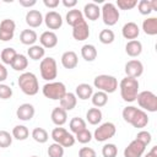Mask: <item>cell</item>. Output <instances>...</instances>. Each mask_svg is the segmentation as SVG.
<instances>
[{
    "label": "cell",
    "instance_id": "cell-7",
    "mask_svg": "<svg viewBox=\"0 0 157 157\" xmlns=\"http://www.w3.org/2000/svg\"><path fill=\"white\" fill-rule=\"evenodd\" d=\"M137 103L139 105L151 113L157 112V96L151 91H142L137 93Z\"/></svg>",
    "mask_w": 157,
    "mask_h": 157
},
{
    "label": "cell",
    "instance_id": "cell-2",
    "mask_svg": "<svg viewBox=\"0 0 157 157\" xmlns=\"http://www.w3.org/2000/svg\"><path fill=\"white\" fill-rule=\"evenodd\" d=\"M139 86L140 85H139L137 78L125 76L119 83L121 98L125 102H129V103L136 101V97H137V93H139Z\"/></svg>",
    "mask_w": 157,
    "mask_h": 157
},
{
    "label": "cell",
    "instance_id": "cell-47",
    "mask_svg": "<svg viewBox=\"0 0 157 157\" xmlns=\"http://www.w3.org/2000/svg\"><path fill=\"white\" fill-rule=\"evenodd\" d=\"M78 157H97V155L91 147H81L78 151Z\"/></svg>",
    "mask_w": 157,
    "mask_h": 157
},
{
    "label": "cell",
    "instance_id": "cell-38",
    "mask_svg": "<svg viewBox=\"0 0 157 157\" xmlns=\"http://www.w3.org/2000/svg\"><path fill=\"white\" fill-rule=\"evenodd\" d=\"M98 38H99V42L101 43H103V44H110L115 39V34H114V32L112 29H108L107 28V29H102L99 32Z\"/></svg>",
    "mask_w": 157,
    "mask_h": 157
},
{
    "label": "cell",
    "instance_id": "cell-53",
    "mask_svg": "<svg viewBox=\"0 0 157 157\" xmlns=\"http://www.w3.org/2000/svg\"><path fill=\"white\" fill-rule=\"evenodd\" d=\"M150 5H151V9H152V11H153V10H157V1H156V0H152V1H150Z\"/></svg>",
    "mask_w": 157,
    "mask_h": 157
},
{
    "label": "cell",
    "instance_id": "cell-13",
    "mask_svg": "<svg viewBox=\"0 0 157 157\" xmlns=\"http://www.w3.org/2000/svg\"><path fill=\"white\" fill-rule=\"evenodd\" d=\"M145 148L146 146L135 139L124 148V157H142Z\"/></svg>",
    "mask_w": 157,
    "mask_h": 157
},
{
    "label": "cell",
    "instance_id": "cell-44",
    "mask_svg": "<svg viewBox=\"0 0 157 157\" xmlns=\"http://www.w3.org/2000/svg\"><path fill=\"white\" fill-rule=\"evenodd\" d=\"M136 140L140 141L141 144H144L145 146H147V145L151 142L152 136H151V134H150L148 131H146V130H141V131L137 132V135H136Z\"/></svg>",
    "mask_w": 157,
    "mask_h": 157
},
{
    "label": "cell",
    "instance_id": "cell-11",
    "mask_svg": "<svg viewBox=\"0 0 157 157\" xmlns=\"http://www.w3.org/2000/svg\"><path fill=\"white\" fill-rule=\"evenodd\" d=\"M16 23L11 18H5L0 22V40L7 42L13 38Z\"/></svg>",
    "mask_w": 157,
    "mask_h": 157
},
{
    "label": "cell",
    "instance_id": "cell-54",
    "mask_svg": "<svg viewBox=\"0 0 157 157\" xmlns=\"http://www.w3.org/2000/svg\"><path fill=\"white\" fill-rule=\"evenodd\" d=\"M29 157H38V156H36V155H33V156H29Z\"/></svg>",
    "mask_w": 157,
    "mask_h": 157
},
{
    "label": "cell",
    "instance_id": "cell-50",
    "mask_svg": "<svg viewBox=\"0 0 157 157\" xmlns=\"http://www.w3.org/2000/svg\"><path fill=\"white\" fill-rule=\"evenodd\" d=\"M6 78H7V70H6V67L4 66V64L0 63V82L5 81Z\"/></svg>",
    "mask_w": 157,
    "mask_h": 157
},
{
    "label": "cell",
    "instance_id": "cell-4",
    "mask_svg": "<svg viewBox=\"0 0 157 157\" xmlns=\"http://www.w3.org/2000/svg\"><path fill=\"white\" fill-rule=\"evenodd\" d=\"M39 71H40L42 78H44L45 81L52 82L54 78H56V75H58V66H56L55 59L52 58V56L43 58V59L40 60V64H39Z\"/></svg>",
    "mask_w": 157,
    "mask_h": 157
},
{
    "label": "cell",
    "instance_id": "cell-5",
    "mask_svg": "<svg viewBox=\"0 0 157 157\" xmlns=\"http://www.w3.org/2000/svg\"><path fill=\"white\" fill-rule=\"evenodd\" d=\"M93 85L96 88H98L102 92L113 93L118 88V80L112 75H98L93 80Z\"/></svg>",
    "mask_w": 157,
    "mask_h": 157
},
{
    "label": "cell",
    "instance_id": "cell-41",
    "mask_svg": "<svg viewBox=\"0 0 157 157\" xmlns=\"http://www.w3.org/2000/svg\"><path fill=\"white\" fill-rule=\"evenodd\" d=\"M76 136H75V140H77L80 144H87V142H90L91 140H92V134H91V131L88 130V129H85V130H82V131H78L77 134H75Z\"/></svg>",
    "mask_w": 157,
    "mask_h": 157
},
{
    "label": "cell",
    "instance_id": "cell-21",
    "mask_svg": "<svg viewBox=\"0 0 157 157\" xmlns=\"http://www.w3.org/2000/svg\"><path fill=\"white\" fill-rule=\"evenodd\" d=\"M82 15H85V17L88 18V20H91V21H96V20H98L99 16H101V9H99V6H98L97 4H94V2H88V4L85 5V7H83V13H82Z\"/></svg>",
    "mask_w": 157,
    "mask_h": 157
},
{
    "label": "cell",
    "instance_id": "cell-9",
    "mask_svg": "<svg viewBox=\"0 0 157 157\" xmlns=\"http://www.w3.org/2000/svg\"><path fill=\"white\" fill-rule=\"evenodd\" d=\"M102 12V18L104 25L107 26H114L118 20H119V10L117 9V6L113 2H105L103 5V7L101 9Z\"/></svg>",
    "mask_w": 157,
    "mask_h": 157
},
{
    "label": "cell",
    "instance_id": "cell-43",
    "mask_svg": "<svg viewBox=\"0 0 157 157\" xmlns=\"http://www.w3.org/2000/svg\"><path fill=\"white\" fill-rule=\"evenodd\" d=\"M137 5V0H117V9L120 10H131Z\"/></svg>",
    "mask_w": 157,
    "mask_h": 157
},
{
    "label": "cell",
    "instance_id": "cell-30",
    "mask_svg": "<svg viewBox=\"0 0 157 157\" xmlns=\"http://www.w3.org/2000/svg\"><path fill=\"white\" fill-rule=\"evenodd\" d=\"M66 22H67V25L69 26H71V27H74L75 25H77L81 20H83V15H82V12L80 11V10H77V9H72V10H69V12L66 13Z\"/></svg>",
    "mask_w": 157,
    "mask_h": 157
},
{
    "label": "cell",
    "instance_id": "cell-3",
    "mask_svg": "<svg viewBox=\"0 0 157 157\" xmlns=\"http://www.w3.org/2000/svg\"><path fill=\"white\" fill-rule=\"evenodd\" d=\"M18 87L21 91L27 96H34L39 91V83L38 78L33 72H23L20 75L17 80Z\"/></svg>",
    "mask_w": 157,
    "mask_h": 157
},
{
    "label": "cell",
    "instance_id": "cell-33",
    "mask_svg": "<svg viewBox=\"0 0 157 157\" xmlns=\"http://www.w3.org/2000/svg\"><path fill=\"white\" fill-rule=\"evenodd\" d=\"M91 99H92V104L96 108H101V107H104L107 104V102H108V94L105 92L97 91L96 93L92 94Z\"/></svg>",
    "mask_w": 157,
    "mask_h": 157
},
{
    "label": "cell",
    "instance_id": "cell-42",
    "mask_svg": "<svg viewBox=\"0 0 157 157\" xmlns=\"http://www.w3.org/2000/svg\"><path fill=\"white\" fill-rule=\"evenodd\" d=\"M118 153V148L114 144H105L102 147V155L103 157H115Z\"/></svg>",
    "mask_w": 157,
    "mask_h": 157
},
{
    "label": "cell",
    "instance_id": "cell-36",
    "mask_svg": "<svg viewBox=\"0 0 157 157\" xmlns=\"http://www.w3.org/2000/svg\"><path fill=\"white\" fill-rule=\"evenodd\" d=\"M29 136V131L27 129V126L25 125H16L12 129V137H15L16 140L23 141Z\"/></svg>",
    "mask_w": 157,
    "mask_h": 157
},
{
    "label": "cell",
    "instance_id": "cell-8",
    "mask_svg": "<svg viewBox=\"0 0 157 157\" xmlns=\"http://www.w3.org/2000/svg\"><path fill=\"white\" fill-rule=\"evenodd\" d=\"M52 139L54 140V142L61 145L63 147H71L76 141L75 136L61 126L54 128L52 130Z\"/></svg>",
    "mask_w": 157,
    "mask_h": 157
},
{
    "label": "cell",
    "instance_id": "cell-23",
    "mask_svg": "<svg viewBox=\"0 0 157 157\" xmlns=\"http://www.w3.org/2000/svg\"><path fill=\"white\" fill-rule=\"evenodd\" d=\"M50 118H52V121L56 125V126H61L66 123L67 120V112L64 110L61 107H56L52 110V114H50Z\"/></svg>",
    "mask_w": 157,
    "mask_h": 157
},
{
    "label": "cell",
    "instance_id": "cell-17",
    "mask_svg": "<svg viewBox=\"0 0 157 157\" xmlns=\"http://www.w3.org/2000/svg\"><path fill=\"white\" fill-rule=\"evenodd\" d=\"M121 34L125 39H130V40H134L139 37L140 34V28L139 26L135 23V22H128L123 26L121 28Z\"/></svg>",
    "mask_w": 157,
    "mask_h": 157
},
{
    "label": "cell",
    "instance_id": "cell-18",
    "mask_svg": "<svg viewBox=\"0 0 157 157\" xmlns=\"http://www.w3.org/2000/svg\"><path fill=\"white\" fill-rule=\"evenodd\" d=\"M40 45L43 48H54L58 44V36L53 31H45L39 37Z\"/></svg>",
    "mask_w": 157,
    "mask_h": 157
},
{
    "label": "cell",
    "instance_id": "cell-19",
    "mask_svg": "<svg viewBox=\"0 0 157 157\" xmlns=\"http://www.w3.org/2000/svg\"><path fill=\"white\" fill-rule=\"evenodd\" d=\"M43 22V16L40 13V11L38 10H29L26 13V23L32 27V28H37L42 25Z\"/></svg>",
    "mask_w": 157,
    "mask_h": 157
},
{
    "label": "cell",
    "instance_id": "cell-32",
    "mask_svg": "<svg viewBox=\"0 0 157 157\" xmlns=\"http://www.w3.org/2000/svg\"><path fill=\"white\" fill-rule=\"evenodd\" d=\"M27 54L28 56L32 59V60H39V59H43L44 54H45V49L42 47V45H38V44H33L28 48L27 50Z\"/></svg>",
    "mask_w": 157,
    "mask_h": 157
},
{
    "label": "cell",
    "instance_id": "cell-49",
    "mask_svg": "<svg viewBox=\"0 0 157 157\" xmlns=\"http://www.w3.org/2000/svg\"><path fill=\"white\" fill-rule=\"evenodd\" d=\"M43 4L49 9H55L59 5V0H43Z\"/></svg>",
    "mask_w": 157,
    "mask_h": 157
},
{
    "label": "cell",
    "instance_id": "cell-27",
    "mask_svg": "<svg viewBox=\"0 0 157 157\" xmlns=\"http://www.w3.org/2000/svg\"><path fill=\"white\" fill-rule=\"evenodd\" d=\"M142 29L148 36H156L157 34V18L156 17H148V18L144 20Z\"/></svg>",
    "mask_w": 157,
    "mask_h": 157
},
{
    "label": "cell",
    "instance_id": "cell-31",
    "mask_svg": "<svg viewBox=\"0 0 157 157\" xmlns=\"http://www.w3.org/2000/svg\"><path fill=\"white\" fill-rule=\"evenodd\" d=\"M86 119L91 125H97L102 120V112L99 108H90L86 113Z\"/></svg>",
    "mask_w": 157,
    "mask_h": 157
},
{
    "label": "cell",
    "instance_id": "cell-16",
    "mask_svg": "<svg viewBox=\"0 0 157 157\" xmlns=\"http://www.w3.org/2000/svg\"><path fill=\"white\" fill-rule=\"evenodd\" d=\"M34 113H36V109L31 104V103H23L21 104L17 110H16V115L20 120H23V121H28L31 120L33 117H34Z\"/></svg>",
    "mask_w": 157,
    "mask_h": 157
},
{
    "label": "cell",
    "instance_id": "cell-1",
    "mask_svg": "<svg viewBox=\"0 0 157 157\" xmlns=\"http://www.w3.org/2000/svg\"><path fill=\"white\" fill-rule=\"evenodd\" d=\"M123 118L126 123L131 124L134 128L142 129L148 124V117L145 110L136 108L134 105H128L123 109Z\"/></svg>",
    "mask_w": 157,
    "mask_h": 157
},
{
    "label": "cell",
    "instance_id": "cell-37",
    "mask_svg": "<svg viewBox=\"0 0 157 157\" xmlns=\"http://www.w3.org/2000/svg\"><path fill=\"white\" fill-rule=\"evenodd\" d=\"M16 55H17L16 50H15L13 48H11V47H7V48L2 49V52H1V54H0V58H1V61H2L4 64L11 65V63H12V60L15 59Z\"/></svg>",
    "mask_w": 157,
    "mask_h": 157
},
{
    "label": "cell",
    "instance_id": "cell-20",
    "mask_svg": "<svg viewBox=\"0 0 157 157\" xmlns=\"http://www.w3.org/2000/svg\"><path fill=\"white\" fill-rule=\"evenodd\" d=\"M61 64L65 69H75L78 64L77 54L72 50H67L61 55Z\"/></svg>",
    "mask_w": 157,
    "mask_h": 157
},
{
    "label": "cell",
    "instance_id": "cell-22",
    "mask_svg": "<svg viewBox=\"0 0 157 157\" xmlns=\"http://www.w3.org/2000/svg\"><path fill=\"white\" fill-rule=\"evenodd\" d=\"M60 103V107L64 109V110H72L75 107H76V103H77V97L75 93L72 92H66L64 94V97L59 101Z\"/></svg>",
    "mask_w": 157,
    "mask_h": 157
},
{
    "label": "cell",
    "instance_id": "cell-26",
    "mask_svg": "<svg viewBox=\"0 0 157 157\" xmlns=\"http://www.w3.org/2000/svg\"><path fill=\"white\" fill-rule=\"evenodd\" d=\"M38 39V36L36 33V31L33 29H23L20 34V40L22 44L25 45H33L36 43V40Z\"/></svg>",
    "mask_w": 157,
    "mask_h": 157
},
{
    "label": "cell",
    "instance_id": "cell-48",
    "mask_svg": "<svg viewBox=\"0 0 157 157\" xmlns=\"http://www.w3.org/2000/svg\"><path fill=\"white\" fill-rule=\"evenodd\" d=\"M18 2L23 7H32V6H34L37 4L36 0H18Z\"/></svg>",
    "mask_w": 157,
    "mask_h": 157
},
{
    "label": "cell",
    "instance_id": "cell-14",
    "mask_svg": "<svg viewBox=\"0 0 157 157\" xmlns=\"http://www.w3.org/2000/svg\"><path fill=\"white\" fill-rule=\"evenodd\" d=\"M72 37L76 40H86L90 37V27L86 20H81L77 25L72 27Z\"/></svg>",
    "mask_w": 157,
    "mask_h": 157
},
{
    "label": "cell",
    "instance_id": "cell-29",
    "mask_svg": "<svg viewBox=\"0 0 157 157\" xmlns=\"http://www.w3.org/2000/svg\"><path fill=\"white\" fill-rule=\"evenodd\" d=\"M81 55L86 61H93L97 58V49L93 44H85L81 48Z\"/></svg>",
    "mask_w": 157,
    "mask_h": 157
},
{
    "label": "cell",
    "instance_id": "cell-10",
    "mask_svg": "<svg viewBox=\"0 0 157 157\" xmlns=\"http://www.w3.org/2000/svg\"><path fill=\"white\" fill-rule=\"evenodd\" d=\"M117 132V128L113 123L110 121H107V123H103L102 125H99L96 130H94V134H93V137L96 139V141L98 142H103V141H107L109 139H112Z\"/></svg>",
    "mask_w": 157,
    "mask_h": 157
},
{
    "label": "cell",
    "instance_id": "cell-25",
    "mask_svg": "<svg viewBox=\"0 0 157 157\" xmlns=\"http://www.w3.org/2000/svg\"><path fill=\"white\" fill-rule=\"evenodd\" d=\"M75 94H76V97H78L80 99L86 101V99H88V98L92 97V94H93V88H92V86L88 85V83H80V85H77V87H76V90H75Z\"/></svg>",
    "mask_w": 157,
    "mask_h": 157
},
{
    "label": "cell",
    "instance_id": "cell-51",
    "mask_svg": "<svg viewBox=\"0 0 157 157\" xmlns=\"http://www.w3.org/2000/svg\"><path fill=\"white\" fill-rule=\"evenodd\" d=\"M61 2L65 7H74V6H76L77 0H63Z\"/></svg>",
    "mask_w": 157,
    "mask_h": 157
},
{
    "label": "cell",
    "instance_id": "cell-12",
    "mask_svg": "<svg viewBox=\"0 0 157 157\" xmlns=\"http://www.w3.org/2000/svg\"><path fill=\"white\" fill-rule=\"evenodd\" d=\"M142 72H144V65L140 60L132 59L125 64V74L128 77L137 78L142 75Z\"/></svg>",
    "mask_w": 157,
    "mask_h": 157
},
{
    "label": "cell",
    "instance_id": "cell-24",
    "mask_svg": "<svg viewBox=\"0 0 157 157\" xmlns=\"http://www.w3.org/2000/svg\"><path fill=\"white\" fill-rule=\"evenodd\" d=\"M125 52L131 58H135V56H139L141 53H142V44L140 40L137 39H134V40H129L125 45Z\"/></svg>",
    "mask_w": 157,
    "mask_h": 157
},
{
    "label": "cell",
    "instance_id": "cell-40",
    "mask_svg": "<svg viewBox=\"0 0 157 157\" xmlns=\"http://www.w3.org/2000/svg\"><path fill=\"white\" fill-rule=\"evenodd\" d=\"M12 144V135L6 130H0V147L6 148Z\"/></svg>",
    "mask_w": 157,
    "mask_h": 157
},
{
    "label": "cell",
    "instance_id": "cell-35",
    "mask_svg": "<svg viewBox=\"0 0 157 157\" xmlns=\"http://www.w3.org/2000/svg\"><path fill=\"white\" fill-rule=\"evenodd\" d=\"M69 128H70V130H71L74 134H77L78 131H82V130L87 129V128H86V121H85L82 118H78V117H75V118H72V119L70 120Z\"/></svg>",
    "mask_w": 157,
    "mask_h": 157
},
{
    "label": "cell",
    "instance_id": "cell-34",
    "mask_svg": "<svg viewBox=\"0 0 157 157\" xmlns=\"http://www.w3.org/2000/svg\"><path fill=\"white\" fill-rule=\"evenodd\" d=\"M32 137L38 144H45L49 139V134L43 128H34L33 131H32Z\"/></svg>",
    "mask_w": 157,
    "mask_h": 157
},
{
    "label": "cell",
    "instance_id": "cell-6",
    "mask_svg": "<svg viewBox=\"0 0 157 157\" xmlns=\"http://www.w3.org/2000/svg\"><path fill=\"white\" fill-rule=\"evenodd\" d=\"M42 92L44 94V97L49 98V99H54V101H60L64 94L66 93V87L63 82H58V81H52L48 82L43 86Z\"/></svg>",
    "mask_w": 157,
    "mask_h": 157
},
{
    "label": "cell",
    "instance_id": "cell-39",
    "mask_svg": "<svg viewBox=\"0 0 157 157\" xmlns=\"http://www.w3.org/2000/svg\"><path fill=\"white\" fill-rule=\"evenodd\" d=\"M48 156L49 157H63L64 156V147L56 142L49 145L48 147Z\"/></svg>",
    "mask_w": 157,
    "mask_h": 157
},
{
    "label": "cell",
    "instance_id": "cell-45",
    "mask_svg": "<svg viewBox=\"0 0 157 157\" xmlns=\"http://www.w3.org/2000/svg\"><path fill=\"white\" fill-rule=\"evenodd\" d=\"M137 9H139V12L141 15H150L152 12V9H151V5H150V1L147 0H141L137 2Z\"/></svg>",
    "mask_w": 157,
    "mask_h": 157
},
{
    "label": "cell",
    "instance_id": "cell-52",
    "mask_svg": "<svg viewBox=\"0 0 157 157\" xmlns=\"http://www.w3.org/2000/svg\"><path fill=\"white\" fill-rule=\"evenodd\" d=\"M145 157H157V146H153L151 151L145 155Z\"/></svg>",
    "mask_w": 157,
    "mask_h": 157
},
{
    "label": "cell",
    "instance_id": "cell-15",
    "mask_svg": "<svg viewBox=\"0 0 157 157\" xmlns=\"http://www.w3.org/2000/svg\"><path fill=\"white\" fill-rule=\"evenodd\" d=\"M43 21L45 22V26L49 29H59L63 26V17L56 11H49L44 16Z\"/></svg>",
    "mask_w": 157,
    "mask_h": 157
},
{
    "label": "cell",
    "instance_id": "cell-46",
    "mask_svg": "<svg viewBox=\"0 0 157 157\" xmlns=\"http://www.w3.org/2000/svg\"><path fill=\"white\" fill-rule=\"evenodd\" d=\"M12 96V88L5 83H0V99H9Z\"/></svg>",
    "mask_w": 157,
    "mask_h": 157
},
{
    "label": "cell",
    "instance_id": "cell-28",
    "mask_svg": "<svg viewBox=\"0 0 157 157\" xmlns=\"http://www.w3.org/2000/svg\"><path fill=\"white\" fill-rule=\"evenodd\" d=\"M27 66H28V59L23 54H17L11 63V67L15 71H23L27 69Z\"/></svg>",
    "mask_w": 157,
    "mask_h": 157
}]
</instances>
